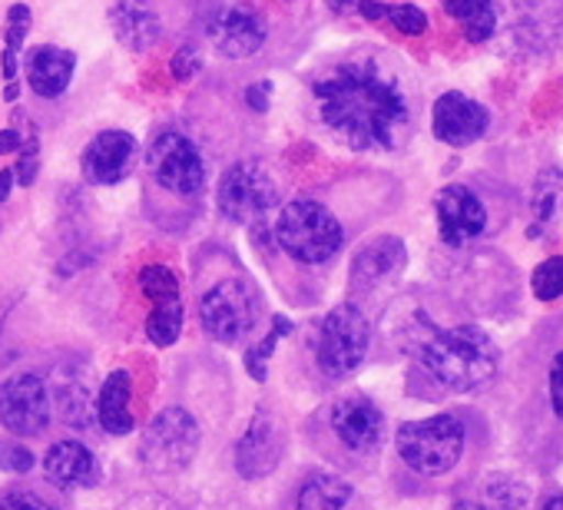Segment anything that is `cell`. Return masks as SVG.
I'll return each mask as SVG.
<instances>
[{"label": "cell", "instance_id": "obj_1", "mask_svg": "<svg viewBox=\"0 0 563 510\" xmlns=\"http://www.w3.org/2000/svg\"><path fill=\"white\" fill-rule=\"evenodd\" d=\"M309 100L316 123L355 153H398L415 136V90L382 51L358 47L322 64L309 80Z\"/></svg>", "mask_w": 563, "mask_h": 510}, {"label": "cell", "instance_id": "obj_2", "mask_svg": "<svg viewBox=\"0 0 563 510\" xmlns=\"http://www.w3.org/2000/svg\"><path fill=\"white\" fill-rule=\"evenodd\" d=\"M405 345L421 362V368L451 391H474L487 385L500 365L494 339L477 325L438 329L418 315L405 332Z\"/></svg>", "mask_w": 563, "mask_h": 510}, {"label": "cell", "instance_id": "obj_3", "mask_svg": "<svg viewBox=\"0 0 563 510\" xmlns=\"http://www.w3.org/2000/svg\"><path fill=\"white\" fill-rule=\"evenodd\" d=\"M275 245L299 266H325L345 245V229L332 215V209L319 199L299 196L282 202L275 229Z\"/></svg>", "mask_w": 563, "mask_h": 510}, {"label": "cell", "instance_id": "obj_4", "mask_svg": "<svg viewBox=\"0 0 563 510\" xmlns=\"http://www.w3.org/2000/svg\"><path fill=\"white\" fill-rule=\"evenodd\" d=\"M146 176L159 196L192 202L206 189V159L189 133L166 126L146 149Z\"/></svg>", "mask_w": 563, "mask_h": 510}, {"label": "cell", "instance_id": "obj_5", "mask_svg": "<svg viewBox=\"0 0 563 510\" xmlns=\"http://www.w3.org/2000/svg\"><path fill=\"white\" fill-rule=\"evenodd\" d=\"M464 441H467V431L457 414H434L424 421H408L398 428V437H395L401 461L415 474H424V477L448 474L461 461Z\"/></svg>", "mask_w": 563, "mask_h": 510}, {"label": "cell", "instance_id": "obj_6", "mask_svg": "<svg viewBox=\"0 0 563 510\" xmlns=\"http://www.w3.org/2000/svg\"><path fill=\"white\" fill-rule=\"evenodd\" d=\"M216 206L229 222L255 225L282 206V189L262 159H239L219 176Z\"/></svg>", "mask_w": 563, "mask_h": 510}, {"label": "cell", "instance_id": "obj_7", "mask_svg": "<svg viewBox=\"0 0 563 510\" xmlns=\"http://www.w3.org/2000/svg\"><path fill=\"white\" fill-rule=\"evenodd\" d=\"M199 322L209 339L222 345H235L258 322V292L245 276L219 279L199 299Z\"/></svg>", "mask_w": 563, "mask_h": 510}, {"label": "cell", "instance_id": "obj_8", "mask_svg": "<svg viewBox=\"0 0 563 510\" xmlns=\"http://www.w3.org/2000/svg\"><path fill=\"white\" fill-rule=\"evenodd\" d=\"M368 345H372V325H368L365 312L358 306L345 302L322 319V329L316 339V362H319L322 375L345 378L365 362Z\"/></svg>", "mask_w": 563, "mask_h": 510}, {"label": "cell", "instance_id": "obj_9", "mask_svg": "<svg viewBox=\"0 0 563 510\" xmlns=\"http://www.w3.org/2000/svg\"><path fill=\"white\" fill-rule=\"evenodd\" d=\"M199 441H202L199 421L183 408H166L150 421L143 434V461L156 474L186 470L199 451Z\"/></svg>", "mask_w": 563, "mask_h": 510}, {"label": "cell", "instance_id": "obj_10", "mask_svg": "<svg viewBox=\"0 0 563 510\" xmlns=\"http://www.w3.org/2000/svg\"><path fill=\"white\" fill-rule=\"evenodd\" d=\"M0 424L18 437H34L51 424V388L41 375H14L0 385Z\"/></svg>", "mask_w": 563, "mask_h": 510}, {"label": "cell", "instance_id": "obj_11", "mask_svg": "<svg viewBox=\"0 0 563 510\" xmlns=\"http://www.w3.org/2000/svg\"><path fill=\"white\" fill-rule=\"evenodd\" d=\"M140 163V143L126 130H103L97 133L80 159V173L93 186H117L126 176H133Z\"/></svg>", "mask_w": 563, "mask_h": 510}, {"label": "cell", "instance_id": "obj_12", "mask_svg": "<svg viewBox=\"0 0 563 510\" xmlns=\"http://www.w3.org/2000/svg\"><path fill=\"white\" fill-rule=\"evenodd\" d=\"M434 212H438V232L448 245H467L487 229V209L474 189L464 182H451L434 196Z\"/></svg>", "mask_w": 563, "mask_h": 510}, {"label": "cell", "instance_id": "obj_13", "mask_svg": "<svg viewBox=\"0 0 563 510\" xmlns=\"http://www.w3.org/2000/svg\"><path fill=\"white\" fill-rule=\"evenodd\" d=\"M329 424H332L335 437L349 451H355V454L378 451V444L385 437V414L365 395H345V398H339L332 404V411H329Z\"/></svg>", "mask_w": 563, "mask_h": 510}, {"label": "cell", "instance_id": "obj_14", "mask_svg": "<svg viewBox=\"0 0 563 510\" xmlns=\"http://www.w3.org/2000/svg\"><path fill=\"white\" fill-rule=\"evenodd\" d=\"M282 451H286V434H282L278 418L272 411L258 408L249 431L235 444V470L249 480H258L278 467Z\"/></svg>", "mask_w": 563, "mask_h": 510}, {"label": "cell", "instance_id": "obj_15", "mask_svg": "<svg viewBox=\"0 0 563 510\" xmlns=\"http://www.w3.org/2000/svg\"><path fill=\"white\" fill-rule=\"evenodd\" d=\"M490 126V113L484 103L457 93V90H448L434 100L431 107V130L441 143L448 146H467V143H477Z\"/></svg>", "mask_w": 563, "mask_h": 510}, {"label": "cell", "instance_id": "obj_16", "mask_svg": "<svg viewBox=\"0 0 563 510\" xmlns=\"http://www.w3.org/2000/svg\"><path fill=\"white\" fill-rule=\"evenodd\" d=\"M405 263H408V248L398 235H378L365 242L352 259V273H349L352 292L355 296L375 292L378 286L395 279L405 269Z\"/></svg>", "mask_w": 563, "mask_h": 510}, {"label": "cell", "instance_id": "obj_17", "mask_svg": "<svg viewBox=\"0 0 563 510\" xmlns=\"http://www.w3.org/2000/svg\"><path fill=\"white\" fill-rule=\"evenodd\" d=\"M209 37L222 57L245 60L265 47V21L249 8H225L209 21Z\"/></svg>", "mask_w": 563, "mask_h": 510}, {"label": "cell", "instance_id": "obj_18", "mask_svg": "<svg viewBox=\"0 0 563 510\" xmlns=\"http://www.w3.org/2000/svg\"><path fill=\"white\" fill-rule=\"evenodd\" d=\"M110 24L120 37V44L133 54L156 47L163 37V18L150 0H117L110 8Z\"/></svg>", "mask_w": 563, "mask_h": 510}, {"label": "cell", "instance_id": "obj_19", "mask_svg": "<svg viewBox=\"0 0 563 510\" xmlns=\"http://www.w3.org/2000/svg\"><path fill=\"white\" fill-rule=\"evenodd\" d=\"M74 67H77V54L64 51V47H34L27 54V87L41 97V100H57L67 93L70 80H74Z\"/></svg>", "mask_w": 563, "mask_h": 510}, {"label": "cell", "instance_id": "obj_20", "mask_svg": "<svg viewBox=\"0 0 563 510\" xmlns=\"http://www.w3.org/2000/svg\"><path fill=\"white\" fill-rule=\"evenodd\" d=\"M44 474L57 487H93L100 480V464L84 441H57L44 454Z\"/></svg>", "mask_w": 563, "mask_h": 510}, {"label": "cell", "instance_id": "obj_21", "mask_svg": "<svg viewBox=\"0 0 563 510\" xmlns=\"http://www.w3.org/2000/svg\"><path fill=\"white\" fill-rule=\"evenodd\" d=\"M130 398H133L130 372H110V378L103 381L100 398H97V421L107 434L123 437L136 428L133 411H130Z\"/></svg>", "mask_w": 563, "mask_h": 510}, {"label": "cell", "instance_id": "obj_22", "mask_svg": "<svg viewBox=\"0 0 563 510\" xmlns=\"http://www.w3.org/2000/svg\"><path fill=\"white\" fill-rule=\"evenodd\" d=\"M355 487L339 474H309L292 510H349Z\"/></svg>", "mask_w": 563, "mask_h": 510}, {"label": "cell", "instance_id": "obj_23", "mask_svg": "<svg viewBox=\"0 0 563 510\" xmlns=\"http://www.w3.org/2000/svg\"><path fill=\"white\" fill-rule=\"evenodd\" d=\"M448 18L457 21L461 34L471 44H487L497 31V8L494 0H444Z\"/></svg>", "mask_w": 563, "mask_h": 510}, {"label": "cell", "instance_id": "obj_24", "mask_svg": "<svg viewBox=\"0 0 563 510\" xmlns=\"http://www.w3.org/2000/svg\"><path fill=\"white\" fill-rule=\"evenodd\" d=\"M54 408H57L60 421L70 428H90L93 424V398L80 381H57Z\"/></svg>", "mask_w": 563, "mask_h": 510}, {"label": "cell", "instance_id": "obj_25", "mask_svg": "<svg viewBox=\"0 0 563 510\" xmlns=\"http://www.w3.org/2000/svg\"><path fill=\"white\" fill-rule=\"evenodd\" d=\"M560 206H563V176H560V169H550V173L540 176V182L533 189V202H530V209H533L530 235H540L556 219Z\"/></svg>", "mask_w": 563, "mask_h": 510}, {"label": "cell", "instance_id": "obj_26", "mask_svg": "<svg viewBox=\"0 0 563 510\" xmlns=\"http://www.w3.org/2000/svg\"><path fill=\"white\" fill-rule=\"evenodd\" d=\"M183 319H186V312H183V302H179V299H176V302L153 306V312H150V319H146V335H150V342H153L156 348L176 345L179 335H183Z\"/></svg>", "mask_w": 563, "mask_h": 510}, {"label": "cell", "instance_id": "obj_27", "mask_svg": "<svg viewBox=\"0 0 563 510\" xmlns=\"http://www.w3.org/2000/svg\"><path fill=\"white\" fill-rule=\"evenodd\" d=\"M27 31H31V8L27 4H14L8 11V37H4V80L8 84H18V54L27 41Z\"/></svg>", "mask_w": 563, "mask_h": 510}, {"label": "cell", "instance_id": "obj_28", "mask_svg": "<svg viewBox=\"0 0 563 510\" xmlns=\"http://www.w3.org/2000/svg\"><path fill=\"white\" fill-rule=\"evenodd\" d=\"M530 500V490L527 484H520L517 477H507V474H497L484 484V507L487 510H523Z\"/></svg>", "mask_w": 563, "mask_h": 510}, {"label": "cell", "instance_id": "obj_29", "mask_svg": "<svg viewBox=\"0 0 563 510\" xmlns=\"http://www.w3.org/2000/svg\"><path fill=\"white\" fill-rule=\"evenodd\" d=\"M272 322H275V329H272L258 345H252V348L245 352V372H249L252 381H258V385L268 378V358H272V352H275V342H278L282 335H289V332H292V322H289L286 315H275Z\"/></svg>", "mask_w": 563, "mask_h": 510}, {"label": "cell", "instance_id": "obj_30", "mask_svg": "<svg viewBox=\"0 0 563 510\" xmlns=\"http://www.w3.org/2000/svg\"><path fill=\"white\" fill-rule=\"evenodd\" d=\"M140 292L153 302V306H163V302H176L179 299V279L173 269L166 266H146L140 273Z\"/></svg>", "mask_w": 563, "mask_h": 510}, {"label": "cell", "instance_id": "obj_31", "mask_svg": "<svg viewBox=\"0 0 563 510\" xmlns=\"http://www.w3.org/2000/svg\"><path fill=\"white\" fill-rule=\"evenodd\" d=\"M530 286H533V296L540 302H553L563 296V255H550V259H543L533 276H530Z\"/></svg>", "mask_w": 563, "mask_h": 510}, {"label": "cell", "instance_id": "obj_32", "mask_svg": "<svg viewBox=\"0 0 563 510\" xmlns=\"http://www.w3.org/2000/svg\"><path fill=\"white\" fill-rule=\"evenodd\" d=\"M18 153H21V163L14 169V179L21 186H34V179L41 173V140H37V130H27V136H24Z\"/></svg>", "mask_w": 563, "mask_h": 510}, {"label": "cell", "instance_id": "obj_33", "mask_svg": "<svg viewBox=\"0 0 563 510\" xmlns=\"http://www.w3.org/2000/svg\"><path fill=\"white\" fill-rule=\"evenodd\" d=\"M385 21H391L395 31L405 34V37H421L428 31V14L421 8H415V4H395V8H388V18Z\"/></svg>", "mask_w": 563, "mask_h": 510}, {"label": "cell", "instance_id": "obj_34", "mask_svg": "<svg viewBox=\"0 0 563 510\" xmlns=\"http://www.w3.org/2000/svg\"><path fill=\"white\" fill-rule=\"evenodd\" d=\"M0 467L14 474H27L34 467V451L21 441H0Z\"/></svg>", "mask_w": 563, "mask_h": 510}, {"label": "cell", "instance_id": "obj_35", "mask_svg": "<svg viewBox=\"0 0 563 510\" xmlns=\"http://www.w3.org/2000/svg\"><path fill=\"white\" fill-rule=\"evenodd\" d=\"M169 70H173V77L176 80H192L199 70H202V54H199V47L196 44H183L179 51H176V57L169 60Z\"/></svg>", "mask_w": 563, "mask_h": 510}, {"label": "cell", "instance_id": "obj_36", "mask_svg": "<svg viewBox=\"0 0 563 510\" xmlns=\"http://www.w3.org/2000/svg\"><path fill=\"white\" fill-rule=\"evenodd\" d=\"M0 510H54V507L24 487H11V490L0 494Z\"/></svg>", "mask_w": 563, "mask_h": 510}, {"label": "cell", "instance_id": "obj_37", "mask_svg": "<svg viewBox=\"0 0 563 510\" xmlns=\"http://www.w3.org/2000/svg\"><path fill=\"white\" fill-rule=\"evenodd\" d=\"M550 404H553V414L563 421V352H556L550 362Z\"/></svg>", "mask_w": 563, "mask_h": 510}, {"label": "cell", "instance_id": "obj_38", "mask_svg": "<svg viewBox=\"0 0 563 510\" xmlns=\"http://www.w3.org/2000/svg\"><path fill=\"white\" fill-rule=\"evenodd\" d=\"M268 93H272V84H268V80H258V84L245 87V103H249L255 113H268Z\"/></svg>", "mask_w": 563, "mask_h": 510}, {"label": "cell", "instance_id": "obj_39", "mask_svg": "<svg viewBox=\"0 0 563 510\" xmlns=\"http://www.w3.org/2000/svg\"><path fill=\"white\" fill-rule=\"evenodd\" d=\"M21 143H24V136H21V130H18V126L0 130V156H4V153H18V149H21Z\"/></svg>", "mask_w": 563, "mask_h": 510}, {"label": "cell", "instance_id": "obj_40", "mask_svg": "<svg viewBox=\"0 0 563 510\" xmlns=\"http://www.w3.org/2000/svg\"><path fill=\"white\" fill-rule=\"evenodd\" d=\"M325 4L339 14V18H355L358 14V4L362 0H325Z\"/></svg>", "mask_w": 563, "mask_h": 510}, {"label": "cell", "instance_id": "obj_41", "mask_svg": "<svg viewBox=\"0 0 563 510\" xmlns=\"http://www.w3.org/2000/svg\"><path fill=\"white\" fill-rule=\"evenodd\" d=\"M14 169H0V202H8L11 189H14Z\"/></svg>", "mask_w": 563, "mask_h": 510}, {"label": "cell", "instance_id": "obj_42", "mask_svg": "<svg viewBox=\"0 0 563 510\" xmlns=\"http://www.w3.org/2000/svg\"><path fill=\"white\" fill-rule=\"evenodd\" d=\"M451 510H487V507H484L481 500H457Z\"/></svg>", "mask_w": 563, "mask_h": 510}, {"label": "cell", "instance_id": "obj_43", "mask_svg": "<svg viewBox=\"0 0 563 510\" xmlns=\"http://www.w3.org/2000/svg\"><path fill=\"white\" fill-rule=\"evenodd\" d=\"M543 510H563V494H556V497H550V500L543 503Z\"/></svg>", "mask_w": 563, "mask_h": 510}]
</instances>
